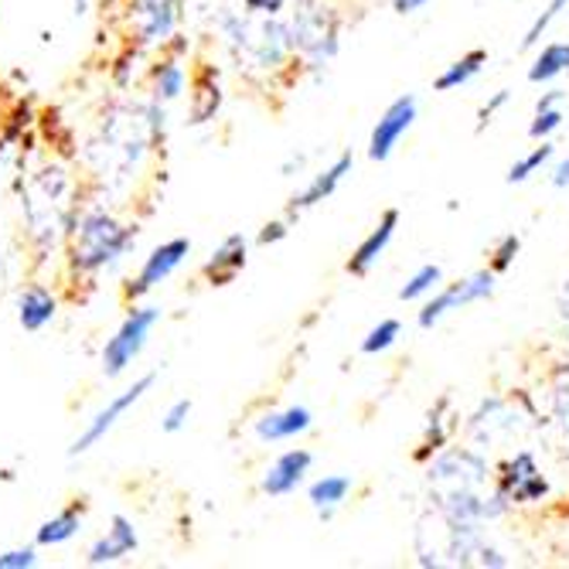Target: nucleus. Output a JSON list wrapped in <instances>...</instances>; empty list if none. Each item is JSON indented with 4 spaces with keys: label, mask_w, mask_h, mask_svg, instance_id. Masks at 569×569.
<instances>
[{
    "label": "nucleus",
    "mask_w": 569,
    "mask_h": 569,
    "mask_svg": "<svg viewBox=\"0 0 569 569\" xmlns=\"http://www.w3.org/2000/svg\"><path fill=\"white\" fill-rule=\"evenodd\" d=\"M133 246V232L123 229L107 212H89L76 226L72 239V260L79 270H102L107 263L120 260V256Z\"/></svg>",
    "instance_id": "nucleus-1"
},
{
    "label": "nucleus",
    "mask_w": 569,
    "mask_h": 569,
    "mask_svg": "<svg viewBox=\"0 0 569 569\" xmlns=\"http://www.w3.org/2000/svg\"><path fill=\"white\" fill-rule=\"evenodd\" d=\"M158 321H161V310H153V307L133 310V315L120 325V331L107 341V348H102V372H107L110 379L127 372L130 361L143 351L150 331L158 328Z\"/></svg>",
    "instance_id": "nucleus-2"
},
{
    "label": "nucleus",
    "mask_w": 569,
    "mask_h": 569,
    "mask_svg": "<svg viewBox=\"0 0 569 569\" xmlns=\"http://www.w3.org/2000/svg\"><path fill=\"white\" fill-rule=\"evenodd\" d=\"M150 386H153V376H143V379H137V382H133V386H130L127 392H120V396H117V399H113V402H110L107 409H99L96 417H92V423H89V427H86V430H82V433L76 437V443L69 447V453H72V457H79V453L92 450V447H96V443H99L102 437H107V433H110V430H113V427L120 423V417H123V412H127L130 406H137V402L143 399V392H147Z\"/></svg>",
    "instance_id": "nucleus-3"
},
{
    "label": "nucleus",
    "mask_w": 569,
    "mask_h": 569,
    "mask_svg": "<svg viewBox=\"0 0 569 569\" xmlns=\"http://www.w3.org/2000/svg\"><path fill=\"white\" fill-rule=\"evenodd\" d=\"M495 293V273H475L471 280H463L450 290H440L423 310H420V328H433L443 315H450V310L463 307V303H475V300H485Z\"/></svg>",
    "instance_id": "nucleus-4"
},
{
    "label": "nucleus",
    "mask_w": 569,
    "mask_h": 569,
    "mask_svg": "<svg viewBox=\"0 0 569 569\" xmlns=\"http://www.w3.org/2000/svg\"><path fill=\"white\" fill-rule=\"evenodd\" d=\"M417 120V99L412 96H399L392 107L382 113V120L376 123L372 130V140H369V158L372 161H386L389 153L396 150V143L406 137V130Z\"/></svg>",
    "instance_id": "nucleus-5"
},
{
    "label": "nucleus",
    "mask_w": 569,
    "mask_h": 569,
    "mask_svg": "<svg viewBox=\"0 0 569 569\" xmlns=\"http://www.w3.org/2000/svg\"><path fill=\"white\" fill-rule=\"evenodd\" d=\"M191 252V242L188 239H171L164 246H158L150 256H147V263L140 270V277L130 283V297H143L150 293L153 287H158L161 280H168L181 263H184V256Z\"/></svg>",
    "instance_id": "nucleus-6"
},
{
    "label": "nucleus",
    "mask_w": 569,
    "mask_h": 569,
    "mask_svg": "<svg viewBox=\"0 0 569 569\" xmlns=\"http://www.w3.org/2000/svg\"><path fill=\"white\" fill-rule=\"evenodd\" d=\"M133 549H137V529H133V522L123 519V515H113V529L89 549L86 562L89 566H107V562H117V559L130 556Z\"/></svg>",
    "instance_id": "nucleus-7"
},
{
    "label": "nucleus",
    "mask_w": 569,
    "mask_h": 569,
    "mask_svg": "<svg viewBox=\"0 0 569 569\" xmlns=\"http://www.w3.org/2000/svg\"><path fill=\"white\" fill-rule=\"evenodd\" d=\"M396 226H399V212L396 209H389L386 216H382V222L369 232V239L361 242L358 249H355V256L348 260V273H355V277H361V273H369L376 263H379V256L389 249V242H392V232H396Z\"/></svg>",
    "instance_id": "nucleus-8"
},
{
    "label": "nucleus",
    "mask_w": 569,
    "mask_h": 569,
    "mask_svg": "<svg viewBox=\"0 0 569 569\" xmlns=\"http://www.w3.org/2000/svg\"><path fill=\"white\" fill-rule=\"evenodd\" d=\"M307 471H310V453L307 450H287L283 457L273 460V468L267 471L263 491L273 495V498L290 495V491H297V485L303 481Z\"/></svg>",
    "instance_id": "nucleus-9"
},
{
    "label": "nucleus",
    "mask_w": 569,
    "mask_h": 569,
    "mask_svg": "<svg viewBox=\"0 0 569 569\" xmlns=\"http://www.w3.org/2000/svg\"><path fill=\"white\" fill-rule=\"evenodd\" d=\"M351 168H355V158H351V153H341V158H338L328 171H321L315 181H310V184L293 198V212H297V209H315L318 201L331 198V194L338 191V184L351 174Z\"/></svg>",
    "instance_id": "nucleus-10"
},
{
    "label": "nucleus",
    "mask_w": 569,
    "mask_h": 569,
    "mask_svg": "<svg viewBox=\"0 0 569 569\" xmlns=\"http://www.w3.org/2000/svg\"><path fill=\"white\" fill-rule=\"evenodd\" d=\"M246 267V239L242 236H229L222 242V249L212 256L209 263H204V277H209L216 287H226L236 280V273Z\"/></svg>",
    "instance_id": "nucleus-11"
},
{
    "label": "nucleus",
    "mask_w": 569,
    "mask_h": 569,
    "mask_svg": "<svg viewBox=\"0 0 569 569\" xmlns=\"http://www.w3.org/2000/svg\"><path fill=\"white\" fill-rule=\"evenodd\" d=\"M310 427V409L303 406H290L283 412H270L260 423H256V437L260 440H290L297 433H303Z\"/></svg>",
    "instance_id": "nucleus-12"
},
{
    "label": "nucleus",
    "mask_w": 569,
    "mask_h": 569,
    "mask_svg": "<svg viewBox=\"0 0 569 569\" xmlns=\"http://www.w3.org/2000/svg\"><path fill=\"white\" fill-rule=\"evenodd\" d=\"M56 318V297H51L44 287H28L18 300V321L24 331H41L44 325H51Z\"/></svg>",
    "instance_id": "nucleus-13"
},
{
    "label": "nucleus",
    "mask_w": 569,
    "mask_h": 569,
    "mask_svg": "<svg viewBox=\"0 0 569 569\" xmlns=\"http://www.w3.org/2000/svg\"><path fill=\"white\" fill-rule=\"evenodd\" d=\"M174 8L178 0H137V14H140V31L147 41H164V34L171 31L174 21Z\"/></svg>",
    "instance_id": "nucleus-14"
},
{
    "label": "nucleus",
    "mask_w": 569,
    "mask_h": 569,
    "mask_svg": "<svg viewBox=\"0 0 569 569\" xmlns=\"http://www.w3.org/2000/svg\"><path fill=\"white\" fill-rule=\"evenodd\" d=\"M79 529H82V505H72V508L59 511L56 519H48V522L38 529L34 542H38V546H62V542H69Z\"/></svg>",
    "instance_id": "nucleus-15"
},
{
    "label": "nucleus",
    "mask_w": 569,
    "mask_h": 569,
    "mask_svg": "<svg viewBox=\"0 0 569 569\" xmlns=\"http://www.w3.org/2000/svg\"><path fill=\"white\" fill-rule=\"evenodd\" d=\"M485 62H488V51H485V48L468 51V56L457 59V62L437 79V89H440V92H450V89H457V86H468V82L485 69Z\"/></svg>",
    "instance_id": "nucleus-16"
},
{
    "label": "nucleus",
    "mask_w": 569,
    "mask_h": 569,
    "mask_svg": "<svg viewBox=\"0 0 569 569\" xmlns=\"http://www.w3.org/2000/svg\"><path fill=\"white\" fill-rule=\"evenodd\" d=\"M348 491H351V478H341V475L321 478L310 485V505H315L321 515H331V508H338Z\"/></svg>",
    "instance_id": "nucleus-17"
},
{
    "label": "nucleus",
    "mask_w": 569,
    "mask_h": 569,
    "mask_svg": "<svg viewBox=\"0 0 569 569\" xmlns=\"http://www.w3.org/2000/svg\"><path fill=\"white\" fill-rule=\"evenodd\" d=\"M569 69V44L559 41V44H546L542 56L536 59V66L529 69V79L532 82H549L556 76H562Z\"/></svg>",
    "instance_id": "nucleus-18"
},
{
    "label": "nucleus",
    "mask_w": 569,
    "mask_h": 569,
    "mask_svg": "<svg viewBox=\"0 0 569 569\" xmlns=\"http://www.w3.org/2000/svg\"><path fill=\"white\" fill-rule=\"evenodd\" d=\"M153 92H158V99H178L184 92V69L178 62H164L153 72Z\"/></svg>",
    "instance_id": "nucleus-19"
},
{
    "label": "nucleus",
    "mask_w": 569,
    "mask_h": 569,
    "mask_svg": "<svg viewBox=\"0 0 569 569\" xmlns=\"http://www.w3.org/2000/svg\"><path fill=\"white\" fill-rule=\"evenodd\" d=\"M556 153V147L552 143H542V147H536L532 153H526V158L519 161V164H511V171H508V184H522V181H529L549 158Z\"/></svg>",
    "instance_id": "nucleus-20"
},
{
    "label": "nucleus",
    "mask_w": 569,
    "mask_h": 569,
    "mask_svg": "<svg viewBox=\"0 0 569 569\" xmlns=\"http://www.w3.org/2000/svg\"><path fill=\"white\" fill-rule=\"evenodd\" d=\"M440 267H433V263H427V267H420L417 270V277H412L402 290H399V297L402 300H420V297H427L430 290H437V283H440Z\"/></svg>",
    "instance_id": "nucleus-21"
},
{
    "label": "nucleus",
    "mask_w": 569,
    "mask_h": 569,
    "mask_svg": "<svg viewBox=\"0 0 569 569\" xmlns=\"http://www.w3.org/2000/svg\"><path fill=\"white\" fill-rule=\"evenodd\" d=\"M396 338H399V321H382L379 328H372L369 331V338L361 341V351L366 355H379V351H386V348H392L396 345Z\"/></svg>",
    "instance_id": "nucleus-22"
},
{
    "label": "nucleus",
    "mask_w": 569,
    "mask_h": 569,
    "mask_svg": "<svg viewBox=\"0 0 569 569\" xmlns=\"http://www.w3.org/2000/svg\"><path fill=\"white\" fill-rule=\"evenodd\" d=\"M559 127H562V110H559V107H542V110H536V120H532L529 133H532L536 140H546V137H552Z\"/></svg>",
    "instance_id": "nucleus-23"
},
{
    "label": "nucleus",
    "mask_w": 569,
    "mask_h": 569,
    "mask_svg": "<svg viewBox=\"0 0 569 569\" xmlns=\"http://www.w3.org/2000/svg\"><path fill=\"white\" fill-rule=\"evenodd\" d=\"M566 8H569V0H552V4H549V8H546V11H542L539 18H536V24L529 28V34H526V41H522V44H526V48H532V44H536V41L542 38V31H546V28H549V24H552V21L559 18V14H562Z\"/></svg>",
    "instance_id": "nucleus-24"
},
{
    "label": "nucleus",
    "mask_w": 569,
    "mask_h": 569,
    "mask_svg": "<svg viewBox=\"0 0 569 569\" xmlns=\"http://www.w3.org/2000/svg\"><path fill=\"white\" fill-rule=\"evenodd\" d=\"M188 417H191V402H188V399H178V402L164 412L161 430H164V433H178V430H184Z\"/></svg>",
    "instance_id": "nucleus-25"
},
{
    "label": "nucleus",
    "mask_w": 569,
    "mask_h": 569,
    "mask_svg": "<svg viewBox=\"0 0 569 569\" xmlns=\"http://www.w3.org/2000/svg\"><path fill=\"white\" fill-rule=\"evenodd\" d=\"M519 249H522V239H519V236H505L501 246H498V252H495V270H498V273L508 270L511 260H515V252H519Z\"/></svg>",
    "instance_id": "nucleus-26"
},
{
    "label": "nucleus",
    "mask_w": 569,
    "mask_h": 569,
    "mask_svg": "<svg viewBox=\"0 0 569 569\" xmlns=\"http://www.w3.org/2000/svg\"><path fill=\"white\" fill-rule=\"evenodd\" d=\"M38 562L34 549H11V552H0V569H31Z\"/></svg>",
    "instance_id": "nucleus-27"
},
{
    "label": "nucleus",
    "mask_w": 569,
    "mask_h": 569,
    "mask_svg": "<svg viewBox=\"0 0 569 569\" xmlns=\"http://www.w3.org/2000/svg\"><path fill=\"white\" fill-rule=\"evenodd\" d=\"M508 96H511V92H508V89H501V92H495V96H491V102H485V107H481V113H478V130H485V127H488V123L495 120V113H498V110L505 107V102H508Z\"/></svg>",
    "instance_id": "nucleus-28"
},
{
    "label": "nucleus",
    "mask_w": 569,
    "mask_h": 569,
    "mask_svg": "<svg viewBox=\"0 0 569 569\" xmlns=\"http://www.w3.org/2000/svg\"><path fill=\"white\" fill-rule=\"evenodd\" d=\"M430 0H392V8H396V14H417L420 8H427Z\"/></svg>",
    "instance_id": "nucleus-29"
},
{
    "label": "nucleus",
    "mask_w": 569,
    "mask_h": 569,
    "mask_svg": "<svg viewBox=\"0 0 569 569\" xmlns=\"http://www.w3.org/2000/svg\"><path fill=\"white\" fill-rule=\"evenodd\" d=\"M249 11H263V14H277L283 8V0H246Z\"/></svg>",
    "instance_id": "nucleus-30"
},
{
    "label": "nucleus",
    "mask_w": 569,
    "mask_h": 569,
    "mask_svg": "<svg viewBox=\"0 0 569 569\" xmlns=\"http://www.w3.org/2000/svg\"><path fill=\"white\" fill-rule=\"evenodd\" d=\"M287 236V226L283 222H273V226H267L263 232H260V242L267 246V242H277V239H283Z\"/></svg>",
    "instance_id": "nucleus-31"
},
{
    "label": "nucleus",
    "mask_w": 569,
    "mask_h": 569,
    "mask_svg": "<svg viewBox=\"0 0 569 569\" xmlns=\"http://www.w3.org/2000/svg\"><path fill=\"white\" fill-rule=\"evenodd\" d=\"M552 184H556V188H569V158L552 171Z\"/></svg>",
    "instance_id": "nucleus-32"
}]
</instances>
